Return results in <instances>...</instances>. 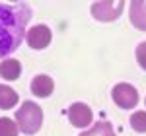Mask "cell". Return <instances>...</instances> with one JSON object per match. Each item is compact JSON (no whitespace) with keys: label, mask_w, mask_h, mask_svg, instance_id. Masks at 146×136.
Wrapping results in <instances>:
<instances>
[{"label":"cell","mask_w":146,"mask_h":136,"mask_svg":"<svg viewBox=\"0 0 146 136\" xmlns=\"http://www.w3.org/2000/svg\"><path fill=\"white\" fill-rule=\"evenodd\" d=\"M31 20V8L25 2L2 4L0 2V58L12 55L27 35L25 27Z\"/></svg>","instance_id":"cell-1"},{"label":"cell","mask_w":146,"mask_h":136,"mask_svg":"<svg viewBox=\"0 0 146 136\" xmlns=\"http://www.w3.org/2000/svg\"><path fill=\"white\" fill-rule=\"evenodd\" d=\"M16 123L18 128L22 130L23 134H35L41 125H43V111L41 107L33 101H23L16 113Z\"/></svg>","instance_id":"cell-2"},{"label":"cell","mask_w":146,"mask_h":136,"mask_svg":"<svg viewBox=\"0 0 146 136\" xmlns=\"http://www.w3.org/2000/svg\"><path fill=\"white\" fill-rule=\"evenodd\" d=\"M125 2L123 0H117V2H107V0H101V2H94L92 4V16L96 18V20H100V22H115L119 16H121V12H123V6Z\"/></svg>","instance_id":"cell-3"},{"label":"cell","mask_w":146,"mask_h":136,"mask_svg":"<svg viewBox=\"0 0 146 136\" xmlns=\"http://www.w3.org/2000/svg\"><path fill=\"white\" fill-rule=\"evenodd\" d=\"M111 97L117 107L121 109H133L138 103V91L131 84H117L111 91Z\"/></svg>","instance_id":"cell-4"},{"label":"cell","mask_w":146,"mask_h":136,"mask_svg":"<svg viewBox=\"0 0 146 136\" xmlns=\"http://www.w3.org/2000/svg\"><path fill=\"white\" fill-rule=\"evenodd\" d=\"M66 115H68L70 125L76 126V128H86L94 121V113H92V109L86 103H72L68 107Z\"/></svg>","instance_id":"cell-5"},{"label":"cell","mask_w":146,"mask_h":136,"mask_svg":"<svg viewBox=\"0 0 146 136\" xmlns=\"http://www.w3.org/2000/svg\"><path fill=\"white\" fill-rule=\"evenodd\" d=\"M25 39H27V45L31 47V49L41 51V49L49 47L51 39H53V33H51V29H49L47 25H33V27L27 31Z\"/></svg>","instance_id":"cell-6"},{"label":"cell","mask_w":146,"mask_h":136,"mask_svg":"<svg viewBox=\"0 0 146 136\" xmlns=\"http://www.w3.org/2000/svg\"><path fill=\"white\" fill-rule=\"evenodd\" d=\"M29 88H31V93L37 95V97H49L53 93V90H55V84L47 74H39V76H35L31 80Z\"/></svg>","instance_id":"cell-7"},{"label":"cell","mask_w":146,"mask_h":136,"mask_svg":"<svg viewBox=\"0 0 146 136\" xmlns=\"http://www.w3.org/2000/svg\"><path fill=\"white\" fill-rule=\"evenodd\" d=\"M131 23L135 25L136 29L146 31V2L140 0H133L131 2Z\"/></svg>","instance_id":"cell-8"},{"label":"cell","mask_w":146,"mask_h":136,"mask_svg":"<svg viewBox=\"0 0 146 136\" xmlns=\"http://www.w3.org/2000/svg\"><path fill=\"white\" fill-rule=\"evenodd\" d=\"M22 74V64L16 58H6L0 64V76L4 80H18Z\"/></svg>","instance_id":"cell-9"},{"label":"cell","mask_w":146,"mask_h":136,"mask_svg":"<svg viewBox=\"0 0 146 136\" xmlns=\"http://www.w3.org/2000/svg\"><path fill=\"white\" fill-rule=\"evenodd\" d=\"M16 103H18V93L12 90L10 86L0 84V109L2 111H8Z\"/></svg>","instance_id":"cell-10"},{"label":"cell","mask_w":146,"mask_h":136,"mask_svg":"<svg viewBox=\"0 0 146 136\" xmlns=\"http://www.w3.org/2000/svg\"><path fill=\"white\" fill-rule=\"evenodd\" d=\"M80 136H115V130H113L111 123H107V121H98L90 130L82 132Z\"/></svg>","instance_id":"cell-11"},{"label":"cell","mask_w":146,"mask_h":136,"mask_svg":"<svg viewBox=\"0 0 146 136\" xmlns=\"http://www.w3.org/2000/svg\"><path fill=\"white\" fill-rule=\"evenodd\" d=\"M18 123L8 117H0V136H18Z\"/></svg>","instance_id":"cell-12"},{"label":"cell","mask_w":146,"mask_h":136,"mask_svg":"<svg viewBox=\"0 0 146 136\" xmlns=\"http://www.w3.org/2000/svg\"><path fill=\"white\" fill-rule=\"evenodd\" d=\"M131 126L135 132H146V113L136 111L131 115Z\"/></svg>","instance_id":"cell-13"},{"label":"cell","mask_w":146,"mask_h":136,"mask_svg":"<svg viewBox=\"0 0 146 136\" xmlns=\"http://www.w3.org/2000/svg\"><path fill=\"white\" fill-rule=\"evenodd\" d=\"M136 60L142 70H146V43H140L136 47Z\"/></svg>","instance_id":"cell-14"},{"label":"cell","mask_w":146,"mask_h":136,"mask_svg":"<svg viewBox=\"0 0 146 136\" xmlns=\"http://www.w3.org/2000/svg\"><path fill=\"white\" fill-rule=\"evenodd\" d=\"M144 101H146V99H144Z\"/></svg>","instance_id":"cell-15"}]
</instances>
